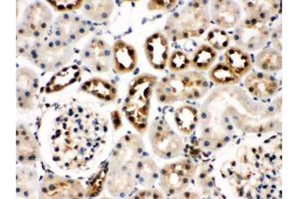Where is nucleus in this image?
<instances>
[{"mask_svg": "<svg viewBox=\"0 0 299 199\" xmlns=\"http://www.w3.org/2000/svg\"><path fill=\"white\" fill-rule=\"evenodd\" d=\"M111 120H112V124H113V128L114 130L117 132L119 131L122 127H123V121H122V116L120 114V112L118 110L112 111L111 114Z\"/></svg>", "mask_w": 299, "mask_h": 199, "instance_id": "23", "label": "nucleus"}, {"mask_svg": "<svg viewBox=\"0 0 299 199\" xmlns=\"http://www.w3.org/2000/svg\"><path fill=\"white\" fill-rule=\"evenodd\" d=\"M74 32H75V34L77 35L78 40H79L81 37H84L85 35L88 34L89 30H88L87 27L82 26V25H79V26H77V27L75 28V31H74Z\"/></svg>", "mask_w": 299, "mask_h": 199, "instance_id": "27", "label": "nucleus"}, {"mask_svg": "<svg viewBox=\"0 0 299 199\" xmlns=\"http://www.w3.org/2000/svg\"><path fill=\"white\" fill-rule=\"evenodd\" d=\"M269 28L266 23L261 21L259 24L251 25L248 18L237 24L234 30L233 40L236 47L245 51H256L265 46L269 39Z\"/></svg>", "mask_w": 299, "mask_h": 199, "instance_id": "5", "label": "nucleus"}, {"mask_svg": "<svg viewBox=\"0 0 299 199\" xmlns=\"http://www.w3.org/2000/svg\"><path fill=\"white\" fill-rule=\"evenodd\" d=\"M53 41H54V44H55V48H56V49H61V48H63V41H62V40H60V39H58V38H55V39H53Z\"/></svg>", "mask_w": 299, "mask_h": 199, "instance_id": "31", "label": "nucleus"}, {"mask_svg": "<svg viewBox=\"0 0 299 199\" xmlns=\"http://www.w3.org/2000/svg\"><path fill=\"white\" fill-rule=\"evenodd\" d=\"M198 183L203 189V192H208L210 189L215 188V177L207 175L205 178L198 181Z\"/></svg>", "mask_w": 299, "mask_h": 199, "instance_id": "22", "label": "nucleus"}, {"mask_svg": "<svg viewBox=\"0 0 299 199\" xmlns=\"http://www.w3.org/2000/svg\"><path fill=\"white\" fill-rule=\"evenodd\" d=\"M51 3V5L55 8L56 11L62 12V13H70L74 12L77 9L81 8L82 5H84L83 0H63V1H58V0H55V1H48Z\"/></svg>", "mask_w": 299, "mask_h": 199, "instance_id": "20", "label": "nucleus"}, {"mask_svg": "<svg viewBox=\"0 0 299 199\" xmlns=\"http://www.w3.org/2000/svg\"><path fill=\"white\" fill-rule=\"evenodd\" d=\"M81 90L104 102H112L118 96L116 85L99 77H94L85 82L81 86Z\"/></svg>", "mask_w": 299, "mask_h": 199, "instance_id": "10", "label": "nucleus"}, {"mask_svg": "<svg viewBox=\"0 0 299 199\" xmlns=\"http://www.w3.org/2000/svg\"><path fill=\"white\" fill-rule=\"evenodd\" d=\"M95 2L93 1H85L84 2V9H85V13H86L87 16L91 17L93 12H94V9H95Z\"/></svg>", "mask_w": 299, "mask_h": 199, "instance_id": "26", "label": "nucleus"}, {"mask_svg": "<svg viewBox=\"0 0 299 199\" xmlns=\"http://www.w3.org/2000/svg\"><path fill=\"white\" fill-rule=\"evenodd\" d=\"M211 17L222 29L235 27L240 19V10L236 2L217 0L211 2Z\"/></svg>", "mask_w": 299, "mask_h": 199, "instance_id": "9", "label": "nucleus"}, {"mask_svg": "<svg viewBox=\"0 0 299 199\" xmlns=\"http://www.w3.org/2000/svg\"><path fill=\"white\" fill-rule=\"evenodd\" d=\"M42 34H43V33H42L40 30L37 29V30H35V31L32 33V36L35 37V38H39V37H41Z\"/></svg>", "mask_w": 299, "mask_h": 199, "instance_id": "35", "label": "nucleus"}, {"mask_svg": "<svg viewBox=\"0 0 299 199\" xmlns=\"http://www.w3.org/2000/svg\"><path fill=\"white\" fill-rule=\"evenodd\" d=\"M72 23L73 24H78V23H81V18L78 16L76 17H73V20H72Z\"/></svg>", "mask_w": 299, "mask_h": 199, "instance_id": "38", "label": "nucleus"}, {"mask_svg": "<svg viewBox=\"0 0 299 199\" xmlns=\"http://www.w3.org/2000/svg\"><path fill=\"white\" fill-rule=\"evenodd\" d=\"M157 85V77L145 73L136 76L128 87L122 110L131 126L140 133H145L149 129L151 99Z\"/></svg>", "mask_w": 299, "mask_h": 199, "instance_id": "1", "label": "nucleus"}, {"mask_svg": "<svg viewBox=\"0 0 299 199\" xmlns=\"http://www.w3.org/2000/svg\"><path fill=\"white\" fill-rule=\"evenodd\" d=\"M17 106H18V108H20L22 110H33V108H34V102H33V100H29V99H26L24 97L23 101L17 103Z\"/></svg>", "mask_w": 299, "mask_h": 199, "instance_id": "24", "label": "nucleus"}, {"mask_svg": "<svg viewBox=\"0 0 299 199\" xmlns=\"http://www.w3.org/2000/svg\"><path fill=\"white\" fill-rule=\"evenodd\" d=\"M247 92L259 99H267L274 96L278 90L277 80L266 73L251 72L244 80Z\"/></svg>", "mask_w": 299, "mask_h": 199, "instance_id": "8", "label": "nucleus"}, {"mask_svg": "<svg viewBox=\"0 0 299 199\" xmlns=\"http://www.w3.org/2000/svg\"><path fill=\"white\" fill-rule=\"evenodd\" d=\"M68 38H69L70 40H72L73 42H76V41L78 40V37H77V35L75 34V32H70L69 35H68Z\"/></svg>", "mask_w": 299, "mask_h": 199, "instance_id": "33", "label": "nucleus"}, {"mask_svg": "<svg viewBox=\"0 0 299 199\" xmlns=\"http://www.w3.org/2000/svg\"><path fill=\"white\" fill-rule=\"evenodd\" d=\"M114 10V4L112 1H101L95 5L94 12L91 18L97 22L105 21L110 18Z\"/></svg>", "mask_w": 299, "mask_h": 199, "instance_id": "19", "label": "nucleus"}, {"mask_svg": "<svg viewBox=\"0 0 299 199\" xmlns=\"http://www.w3.org/2000/svg\"><path fill=\"white\" fill-rule=\"evenodd\" d=\"M198 169V165L187 159L169 164L160 170V185L167 196L183 193L190 185Z\"/></svg>", "mask_w": 299, "mask_h": 199, "instance_id": "2", "label": "nucleus"}, {"mask_svg": "<svg viewBox=\"0 0 299 199\" xmlns=\"http://www.w3.org/2000/svg\"><path fill=\"white\" fill-rule=\"evenodd\" d=\"M46 48L47 49H49V50H53V49H55V44H54V41L52 40V41H49L48 43H47V45H46Z\"/></svg>", "mask_w": 299, "mask_h": 199, "instance_id": "34", "label": "nucleus"}, {"mask_svg": "<svg viewBox=\"0 0 299 199\" xmlns=\"http://www.w3.org/2000/svg\"><path fill=\"white\" fill-rule=\"evenodd\" d=\"M174 121L179 131L187 135L195 132L199 122L198 109L190 105H184L179 107L174 112Z\"/></svg>", "mask_w": 299, "mask_h": 199, "instance_id": "12", "label": "nucleus"}, {"mask_svg": "<svg viewBox=\"0 0 299 199\" xmlns=\"http://www.w3.org/2000/svg\"><path fill=\"white\" fill-rule=\"evenodd\" d=\"M90 31H95V27L91 26V27H90Z\"/></svg>", "mask_w": 299, "mask_h": 199, "instance_id": "40", "label": "nucleus"}, {"mask_svg": "<svg viewBox=\"0 0 299 199\" xmlns=\"http://www.w3.org/2000/svg\"><path fill=\"white\" fill-rule=\"evenodd\" d=\"M33 47L36 48V49H38V50H41V48L43 47V45H42L41 42H35L34 45H33Z\"/></svg>", "mask_w": 299, "mask_h": 199, "instance_id": "37", "label": "nucleus"}, {"mask_svg": "<svg viewBox=\"0 0 299 199\" xmlns=\"http://www.w3.org/2000/svg\"><path fill=\"white\" fill-rule=\"evenodd\" d=\"M218 58V52L208 44H200L191 58V67L198 71H208Z\"/></svg>", "mask_w": 299, "mask_h": 199, "instance_id": "13", "label": "nucleus"}, {"mask_svg": "<svg viewBox=\"0 0 299 199\" xmlns=\"http://www.w3.org/2000/svg\"><path fill=\"white\" fill-rule=\"evenodd\" d=\"M208 77L212 83L221 86H229L239 83L241 80L226 62H220L208 70Z\"/></svg>", "mask_w": 299, "mask_h": 199, "instance_id": "15", "label": "nucleus"}, {"mask_svg": "<svg viewBox=\"0 0 299 199\" xmlns=\"http://www.w3.org/2000/svg\"><path fill=\"white\" fill-rule=\"evenodd\" d=\"M20 135H21V137H24V136L29 135V131H28L27 129H25V130H23V131H20Z\"/></svg>", "mask_w": 299, "mask_h": 199, "instance_id": "36", "label": "nucleus"}, {"mask_svg": "<svg viewBox=\"0 0 299 199\" xmlns=\"http://www.w3.org/2000/svg\"><path fill=\"white\" fill-rule=\"evenodd\" d=\"M177 3L176 0H153L148 2L147 8L150 11H166L172 9Z\"/></svg>", "mask_w": 299, "mask_h": 199, "instance_id": "21", "label": "nucleus"}, {"mask_svg": "<svg viewBox=\"0 0 299 199\" xmlns=\"http://www.w3.org/2000/svg\"><path fill=\"white\" fill-rule=\"evenodd\" d=\"M255 66L262 71L277 72L282 68V57L278 50L266 48L255 57Z\"/></svg>", "mask_w": 299, "mask_h": 199, "instance_id": "14", "label": "nucleus"}, {"mask_svg": "<svg viewBox=\"0 0 299 199\" xmlns=\"http://www.w3.org/2000/svg\"><path fill=\"white\" fill-rule=\"evenodd\" d=\"M224 62L230 65L240 79L249 73L253 64L250 55L236 46L229 47L227 49L224 56Z\"/></svg>", "mask_w": 299, "mask_h": 199, "instance_id": "11", "label": "nucleus"}, {"mask_svg": "<svg viewBox=\"0 0 299 199\" xmlns=\"http://www.w3.org/2000/svg\"><path fill=\"white\" fill-rule=\"evenodd\" d=\"M73 20V17L71 15V13H62L58 18H57V21L56 23L58 24H61V25H65V24H69L70 22H72Z\"/></svg>", "mask_w": 299, "mask_h": 199, "instance_id": "25", "label": "nucleus"}, {"mask_svg": "<svg viewBox=\"0 0 299 199\" xmlns=\"http://www.w3.org/2000/svg\"><path fill=\"white\" fill-rule=\"evenodd\" d=\"M144 51L148 63L155 70H165L169 57V45L166 35L156 32L149 36L144 44Z\"/></svg>", "mask_w": 299, "mask_h": 199, "instance_id": "6", "label": "nucleus"}, {"mask_svg": "<svg viewBox=\"0 0 299 199\" xmlns=\"http://www.w3.org/2000/svg\"><path fill=\"white\" fill-rule=\"evenodd\" d=\"M150 140L154 153L164 160L180 157L184 149L182 138L167 124L153 123L150 128Z\"/></svg>", "mask_w": 299, "mask_h": 199, "instance_id": "3", "label": "nucleus"}, {"mask_svg": "<svg viewBox=\"0 0 299 199\" xmlns=\"http://www.w3.org/2000/svg\"><path fill=\"white\" fill-rule=\"evenodd\" d=\"M205 41L218 52L224 51V50H227L230 47L232 37L226 32V30L222 28H213L207 33Z\"/></svg>", "mask_w": 299, "mask_h": 199, "instance_id": "16", "label": "nucleus"}, {"mask_svg": "<svg viewBox=\"0 0 299 199\" xmlns=\"http://www.w3.org/2000/svg\"><path fill=\"white\" fill-rule=\"evenodd\" d=\"M180 197H183V198H199V196L196 193H192V192H184L182 194V196Z\"/></svg>", "mask_w": 299, "mask_h": 199, "instance_id": "30", "label": "nucleus"}, {"mask_svg": "<svg viewBox=\"0 0 299 199\" xmlns=\"http://www.w3.org/2000/svg\"><path fill=\"white\" fill-rule=\"evenodd\" d=\"M47 27H48L47 21H42V22H40V23L38 24V30H40L42 33H44V32L46 31Z\"/></svg>", "mask_w": 299, "mask_h": 199, "instance_id": "28", "label": "nucleus"}, {"mask_svg": "<svg viewBox=\"0 0 299 199\" xmlns=\"http://www.w3.org/2000/svg\"><path fill=\"white\" fill-rule=\"evenodd\" d=\"M26 49L24 48V47H19L18 46V48H17V54L19 55V56H24L25 54H26Z\"/></svg>", "mask_w": 299, "mask_h": 199, "instance_id": "32", "label": "nucleus"}, {"mask_svg": "<svg viewBox=\"0 0 299 199\" xmlns=\"http://www.w3.org/2000/svg\"><path fill=\"white\" fill-rule=\"evenodd\" d=\"M35 175H36V172H35V171H29V172H28V178H29V180H32V179L34 178Z\"/></svg>", "mask_w": 299, "mask_h": 199, "instance_id": "39", "label": "nucleus"}, {"mask_svg": "<svg viewBox=\"0 0 299 199\" xmlns=\"http://www.w3.org/2000/svg\"><path fill=\"white\" fill-rule=\"evenodd\" d=\"M18 195H20V196H22V197H25V198H28V197H30L31 192H30V190H29L28 188H26V187H22L21 192H20Z\"/></svg>", "mask_w": 299, "mask_h": 199, "instance_id": "29", "label": "nucleus"}, {"mask_svg": "<svg viewBox=\"0 0 299 199\" xmlns=\"http://www.w3.org/2000/svg\"><path fill=\"white\" fill-rule=\"evenodd\" d=\"M191 58L187 52L176 50L169 54L167 67L174 73H181L188 70L191 67Z\"/></svg>", "mask_w": 299, "mask_h": 199, "instance_id": "18", "label": "nucleus"}, {"mask_svg": "<svg viewBox=\"0 0 299 199\" xmlns=\"http://www.w3.org/2000/svg\"><path fill=\"white\" fill-rule=\"evenodd\" d=\"M113 66L119 75L134 72L138 64V53L134 46L123 40H117L113 46Z\"/></svg>", "mask_w": 299, "mask_h": 199, "instance_id": "7", "label": "nucleus"}, {"mask_svg": "<svg viewBox=\"0 0 299 199\" xmlns=\"http://www.w3.org/2000/svg\"><path fill=\"white\" fill-rule=\"evenodd\" d=\"M142 161L144 163V166L140 171H138L141 173L138 181L143 186H151L160 177L159 167L156 163L149 157L143 158Z\"/></svg>", "mask_w": 299, "mask_h": 199, "instance_id": "17", "label": "nucleus"}, {"mask_svg": "<svg viewBox=\"0 0 299 199\" xmlns=\"http://www.w3.org/2000/svg\"><path fill=\"white\" fill-rule=\"evenodd\" d=\"M166 25L169 30L175 28L179 31H191L200 37L209 27V16L203 5L199 9L187 7L170 14Z\"/></svg>", "mask_w": 299, "mask_h": 199, "instance_id": "4", "label": "nucleus"}]
</instances>
